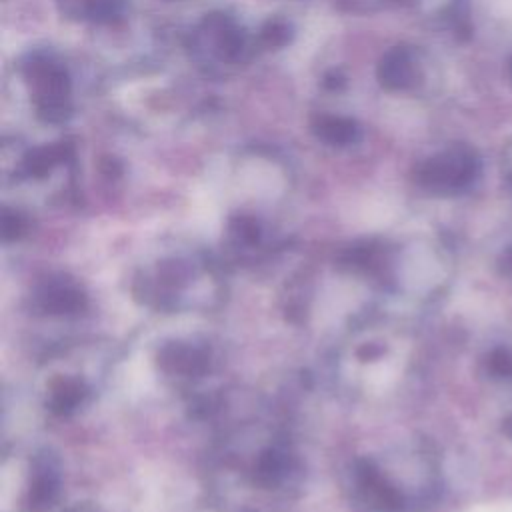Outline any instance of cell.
<instances>
[{
	"label": "cell",
	"mask_w": 512,
	"mask_h": 512,
	"mask_svg": "<svg viewBox=\"0 0 512 512\" xmlns=\"http://www.w3.org/2000/svg\"><path fill=\"white\" fill-rule=\"evenodd\" d=\"M344 84H346V76L340 70H332L324 76V86L328 90H342Z\"/></svg>",
	"instance_id": "cell-13"
},
{
	"label": "cell",
	"mask_w": 512,
	"mask_h": 512,
	"mask_svg": "<svg viewBox=\"0 0 512 512\" xmlns=\"http://www.w3.org/2000/svg\"><path fill=\"white\" fill-rule=\"evenodd\" d=\"M52 402L56 408H60L62 412L68 408H74L78 404V400L82 398V390L78 382L72 380H62L58 386H54L52 390Z\"/></svg>",
	"instance_id": "cell-11"
},
{
	"label": "cell",
	"mask_w": 512,
	"mask_h": 512,
	"mask_svg": "<svg viewBox=\"0 0 512 512\" xmlns=\"http://www.w3.org/2000/svg\"><path fill=\"white\" fill-rule=\"evenodd\" d=\"M56 6L70 20L112 24L124 16L126 0H56Z\"/></svg>",
	"instance_id": "cell-5"
},
{
	"label": "cell",
	"mask_w": 512,
	"mask_h": 512,
	"mask_svg": "<svg viewBox=\"0 0 512 512\" xmlns=\"http://www.w3.org/2000/svg\"><path fill=\"white\" fill-rule=\"evenodd\" d=\"M508 74H510V80H512V58H510V62H508Z\"/></svg>",
	"instance_id": "cell-15"
},
{
	"label": "cell",
	"mask_w": 512,
	"mask_h": 512,
	"mask_svg": "<svg viewBox=\"0 0 512 512\" xmlns=\"http://www.w3.org/2000/svg\"><path fill=\"white\" fill-rule=\"evenodd\" d=\"M38 300L44 310H50V314H62V312L80 308L82 294L70 280L60 278L44 284Z\"/></svg>",
	"instance_id": "cell-7"
},
{
	"label": "cell",
	"mask_w": 512,
	"mask_h": 512,
	"mask_svg": "<svg viewBox=\"0 0 512 512\" xmlns=\"http://www.w3.org/2000/svg\"><path fill=\"white\" fill-rule=\"evenodd\" d=\"M310 130L320 142L334 148L352 146L362 136L360 124L354 118L342 114H316L310 122Z\"/></svg>",
	"instance_id": "cell-6"
},
{
	"label": "cell",
	"mask_w": 512,
	"mask_h": 512,
	"mask_svg": "<svg viewBox=\"0 0 512 512\" xmlns=\"http://www.w3.org/2000/svg\"><path fill=\"white\" fill-rule=\"evenodd\" d=\"M70 152H72V146L68 142H54V144L34 148L24 156V170L30 176H44L56 164L66 160Z\"/></svg>",
	"instance_id": "cell-8"
},
{
	"label": "cell",
	"mask_w": 512,
	"mask_h": 512,
	"mask_svg": "<svg viewBox=\"0 0 512 512\" xmlns=\"http://www.w3.org/2000/svg\"><path fill=\"white\" fill-rule=\"evenodd\" d=\"M188 48L192 58L210 72L240 66L252 58L258 44L226 12H210L190 32Z\"/></svg>",
	"instance_id": "cell-1"
},
{
	"label": "cell",
	"mask_w": 512,
	"mask_h": 512,
	"mask_svg": "<svg viewBox=\"0 0 512 512\" xmlns=\"http://www.w3.org/2000/svg\"><path fill=\"white\" fill-rule=\"evenodd\" d=\"M58 490V470L54 468L50 458H40L34 464V480L30 488L32 506H50L54 494Z\"/></svg>",
	"instance_id": "cell-9"
},
{
	"label": "cell",
	"mask_w": 512,
	"mask_h": 512,
	"mask_svg": "<svg viewBox=\"0 0 512 512\" xmlns=\"http://www.w3.org/2000/svg\"><path fill=\"white\" fill-rule=\"evenodd\" d=\"M36 116L46 124H62L72 112V80L68 68L50 50H32L20 64Z\"/></svg>",
	"instance_id": "cell-2"
},
{
	"label": "cell",
	"mask_w": 512,
	"mask_h": 512,
	"mask_svg": "<svg viewBox=\"0 0 512 512\" xmlns=\"http://www.w3.org/2000/svg\"><path fill=\"white\" fill-rule=\"evenodd\" d=\"M388 4H396V6H414L418 0H386Z\"/></svg>",
	"instance_id": "cell-14"
},
{
	"label": "cell",
	"mask_w": 512,
	"mask_h": 512,
	"mask_svg": "<svg viewBox=\"0 0 512 512\" xmlns=\"http://www.w3.org/2000/svg\"><path fill=\"white\" fill-rule=\"evenodd\" d=\"M294 38V28L284 18H270L266 20L256 36V44L260 50H278L290 44Z\"/></svg>",
	"instance_id": "cell-10"
},
{
	"label": "cell",
	"mask_w": 512,
	"mask_h": 512,
	"mask_svg": "<svg viewBox=\"0 0 512 512\" xmlns=\"http://www.w3.org/2000/svg\"><path fill=\"white\" fill-rule=\"evenodd\" d=\"M26 226V220L18 214V212H10V210H4V236L10 238V236H18Z\"/></svg>",
	"instance_id": "cell-12"
},
{
	"label": "cell",
	"mask_w": 512,
	"mask_h": 512,
	"mask_svg": "<svg viewBox=\"0 0 512 512\" xmlns=\"http://www.w3.org/2000/svg\"><path fill=\"white\" fill-rule=\"evenodd\" d=\"M478 168L476 152L464 144H454L422 160L414 170V178L428 192L454 194L476 178Z\"/></svg>",
	"instance_id": "cell-3"
},
{
	"label": "cell",
	"mask_w": 512,
	"mask_h": 512,
	"mask_svg": "<svg viewBox=\"0 0 512 512\" xmlns=\"http://www.w3.org/2000/svg\"><path fill=\"white\" fill-rule=\"evenodd\" d=\"M376 78L388 92H410L422 80L418 54L410 46L388 48L376 66Z\"/></svg>",
	"instance_id": "cell-4"
}]
</instances>
